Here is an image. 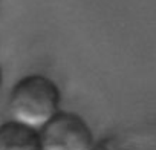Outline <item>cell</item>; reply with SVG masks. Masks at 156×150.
Here are the masks:
<instances>
[{
    "instance_id": "obj_1",
    "label": "cell",
    "mask_w": 156,
    "mask_h": 150,
    "mask_svg": "<svg viewBox=\"0 0 156 150\" xmlns=\"http://www.w3.org/2000/svg\"><path fill=\"white\" fill-rule=\"evenodd\" d=\"M60 104L58 86L46 75L31 73L14 84L8 109L11 121L38 132L60 112Z\"/></svg>"
},
{
    "instance_id": "obj_2",
    "label": "cell",
    "mask_w": 156,
    "mask_h": 150,
    "mask_svg": "<svg viewBox=\"0 0 156 150\" xmlns=\"http://www.w3.org/2000/svg\"><path fill=\"white\" fill-rule=\"evenodd\" d=\"M40 150H94L92 129L84 118L73 112L60 110L38 130Z\"/></svg>"
},
{
    "instance_id": "obj_3",
    "label": "cell",
    "mask_w": 156,
    "mask_h": 150,
    "mask_svg": "<svg viewBox=\"0 0 156 150\" xmlns=\"http://www.w3.org/2000/svg\"><path fill=\"white\" fill-rule=\"evenodd\" d=\"M0 150H40L38 132L14 121L0 126Z\"/></svg>"
},
{
    "instance_id": "obj_4",
    "label": "cell",
    "mask_w": 156,
    "mask_h": 150,
    "mask_svg": "<svg viewBox=\"0 0 156 150\" xmlns=\"http://www.w3.org/2000/svg\"><path fill=\"white\" fill-rule=\"evenodd\" d=\"M2 84H3V72H2V66H0V91H2Z\"/></svg>"
}]
</instances>
